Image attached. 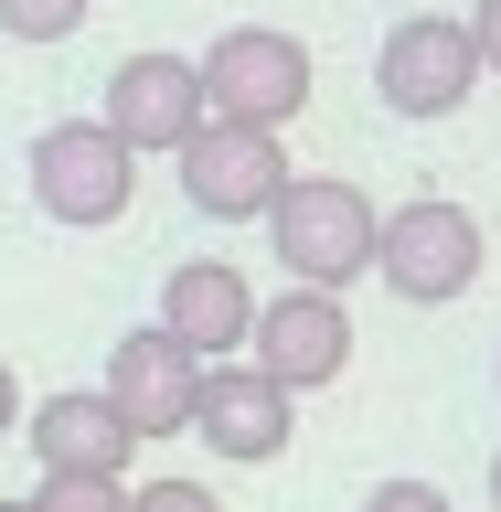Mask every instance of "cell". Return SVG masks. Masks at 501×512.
Listing matches in <instances>:
<instances>
[{
	"label": "cell",
	"mask_w": 501,
	"mask_h": 512,
	"mask_svg": "<svg viewBox=\"0 0 501 512\" xmlns=\"http://www.w3.org/2000/svg\"><path fill=\"white\" fill-rule=\"evenodd\" d=\"M96 118L118 128L139 160H160V150H182L192 128L214 118V107H203V75H192V54H128L118 75H107V107H96Z\"/></svg>",
	"instance_id": "cell-10"
},
{
	"label": "cell",
	"mask_w": 501,
	"mask_h": 512,
	"mask_svg": "<svg viewBox=\"0 0 501 512\" xmlns=\"http://www.w3.org/2000/svg\"><path fill=\"white\" fill-rule=\"evenodd\" d=\"M491 374H501V363H491Z\"/></svg>",
	"instance_id": "cell-21"
},
{
	"label": "cell",
	"mask_w": 501,
	"mask_h": 512,
	"mask_svg": "<svg viewBox=\"0 0 501 512\" xmlns=\"http://www.w3.org/2000/svg\"><path fill=\"white\" fill-rule=\"evenodd\" d=\"M192 75H203V107H214V118H246V128H288L310 107V43L278 32V22L214 32V43L192 54Z\"/></svg>",
	"instance_id": "cell-4"
},
{
	"label": "cell",
	"mask_w": 501,
	"mask_h": 512,
	"mask_svg": "<svg viewBox=\"0 0 501 512\" xmlns=\"http://www.w3.org/2000/svg\"><path fill=\"white\" fill-rule=\"evenodd\" d=\"M491 512H501V448H491Z\"/></svg>",
	"instance_id": "cell-19"
},
{
	"label": "cell",
	"mask_w": 501,
	"mask_h": 512,
	"mask_svg": "<svg viewBox=\"0 0 501 512\" xmlns=\"http://www.w3.org/2000/svg\"><path fill=\"white\" fill-rule=\"evenodd\" d=\"M96 395L118 406V427H128V438L150 448V438H182V427H192L203 363H192V352L171 342L160 320H139V331H118V342H107V384H96Z\"/></svg>",
	"instance_id": "cell-9"
},
{
	"label": "cell",
	"mask_w": 501,
	"mask_h": 512,
	"mask_svg": "<svg viewBox=\"0 0 501 512\" xmlns=\"http://www.w3.org/2000/svg\"><path fill=\"white\" fill-rule=\"evenodd\" d=\"M182 438H203L214 459H235V470H267L288 438H299V395L288 384H267L235 352V363H203V395H192V427Z\"/></svg>",
	"instance_id": "cell-8"
},
{
	"label": "cell",
	"mask_w": 501,
	"mask_h": 512,
	"mask_svg": "<svg viewBox=\"0 0 501 512\" xmlns=\"http://www.w3.org/2000/svg\"><path fill=\"white\" fill-rule=\"evenodd\" d=\"M470 43H480V75H501V0H480V11H470Z\"/></svg>",
	"instance_id": "cell-17"
},
{
	"label": "cell",
	"mask_w": 501,
	"mask_h": 512,
	"mask_svg": "<svg viewBox=\"0 0 501 512\" xmlns=\"http://www.w3.org/2000/svg\"><path fill=\"white\" fill-rule=\"evenodd\" d=\"M32 203L54 224H75V235H96V224H118L128 203H139V150H128L107 118H54L43 139H32Z\"/></svg>",
	"instance_id": "cell-3"
},
{
	"label": "cell",
	"mask_w": 501,
	"mask_h": 512,
	"mask_svg": "<svg viewBox=\"0 0 501 512\" xmlns=\"http://www.w3.org/2000/svg\"><path fill=\"white\" fill-rule=\"evenodd\" d=\"M0 438H22V374L0 363Z\"/></svg>",
	"instance_id": "cell-18"
},
{
	"label": "cell",
	"mask_w": 501,
	"mask_h": 512,
	"mask_svg": "<svg viewBox=\"0 0 501 512\" xmlns=\"http://www.w3.org/2000/svg\"><path fill=\"white\" fill-rule=\"evenodd\" d=\"M267 256L288 267V288H352L374 278V192L342 182V171H288V192L267 203Z\"/></svg>",
	"instance_id": "cell-1"
},
{
	"label": "cell",
	"mask_w": 501,
	"mask_h": 512,
	"mask_svg": "<svg viewBox=\"0 0 501 512\" xmlns=\"http://www.w3.org/2000/svg\"><path fill=\"white\" fill-rule=\"evenodd\" d=\"M363 512H459L438 491V480H374V491H363Z\"/></svg>",
	"instance_id": "cell-16"
},
{
	"label": "cell",
	"mask_w": 501,
	"mask_h": 512,
	"mask_svg": "<svg viewBox=\"0 0 501 512\" xmlns=\"http://www.w3.org/2000/svg\"><path fill=\"white\" fill-rule=\"evenodd\" d=\"M480 267H491V235H480L470 203H448V192H416L395 214L374 224V278L406 299V310H448V299H470Z\"/></svg>",
	"instance_id": "cell-2"
},
{
	"label": "cell",
	"mask_w": 501,
	"mask_h": 512,
	"mask_svg": "<svg viewBox=\"0 0 501 512\" xmlns=\"http://www.w3.org/2000/svg\"><path fill=\"white\" fill-rule=\"evenodd\" d=\"M160 331L192 352V363H235L256 331V288L235 256H182L171 278H160Z\"/></svg>",
	"instance_id": "cell-11"
},
{
	"label": "cell",
	"mask_w": 501,
	"mask_h": 512,
	"mask_svg": "<svg viewBox=\"0 0 501 512\" xmlns=\"http://www.w3.org/2000/svg\"><path fill=\"white\" fill-rule=\"evenodd\" d=\"M22 438H32V459L43 470H96V480H128V427H118V406L107 395H43V406H22Z\"/></svg>",
	"instance_id": "cell-12"
},
{
	"label": "cell",
	"mask_w": 501,
	"mask_h": 512,
	"mask_svg": "<svg viewBox=\"0 0 501 512\" xmlns=\"http://www.w3.org/2000/svg\"><path fill=\"white\" fill-rule=\"evenodd\" d=\"M128 512H224V502L203 491V480H139V491H128Z\"/></svg>",
	"instance_id": "cell-15"
},
{
	"label": "cell",
	"mask_w": 501,
	"mask_h": 512,
	"mask_svg": "<svg viewBox=\"0 0 501 512\" xmlns=\"http://www.w3.org/2000/svg\"><path fill=\"white\" fill-rule=\"evenodd\" d=\"M96 0H0V32L11 43H75Z\"/></svg>",
	"instance_id": "cell-13"
},
{
	"label": "cell",
	"mask_w": 501,
	"mask_h": 512,
	"mask_svg": "<svg viewBox=\"0 0 501 512\" xmlns=\"http://www.w3.org/2000/svg\"><path fill=\"white\" fill-rule=\"evenodd\" d=\"M171 160H182V203L203 224H256L288 192V139L278 128H246V118H203Z\"/></svg>",
	"instance_id": "cell-5"
},
{
	"label": "cell",
	"mask_w": 501,
	"mask_h": 512,
	"mask_svg": "<svg viewBox=\"0 0 501 512\" xmlns=\"http://www.w3.org/2000/svg\"><path fill=\"white\" fill-rule=\"evenodd\" d=\"M374 96L395 107V118H459L480 96V43L470 22H448V11H406V22L384 32L374 54Z\"/></svg>",
	"instance_id": "cell-6"
},
{
	"label": "cell",
	"mask_w": 501,
	"mask_h": 512,
	"mask_svg": "<svg viewBox=\"0 0 501 512\" xmlns=\"http://www.w3.org/2000/svg\"><path fill=\"white\" fill-rule=\"evenodd\" d=\"M0 512H32V491H22V502H0Z\"/></svg>",
	"instance_id": "cell-20"
},
{
	"label": "cell",
	"mask_w": 501,
	"mask_h": 512,
	"mask_svg": "<svg viewBox=\"0 0 501 512\" xmlns=\"http://www.w3.org/2000/svg\"><path fill=\"white\" fill-rule=\"evenodd\" d=\"M246 363H256L267 384H288V395L342 384V363H352V310H342V288H278V299H256Z\"/></svg>",
	"instance_id": "cell-7"
},
{
	"label": "cell",
	"mask_w": 501,
	"mask_h": 512,
	"mask_svg": "<svg viewBox=\"0 0 501 512\" xmlns=\"http://www.w3.org/2000/svg\"><path fill=\"white\" fill-rule=\"evenodd\" d=\"M32 512H128V480H96V470H43Z\"/></svg>",
	"instance_id": "cell-14"
}]
</instances>
